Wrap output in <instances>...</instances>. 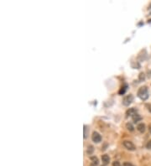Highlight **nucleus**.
<instances>
[{
	"label": "nucleus",
	"instance_id": "aec40b11",
	"mask_svg": "<svg viewBox=\"0 0 151 166\" xmlns=\"http://www.w3.org/2000/svg\"><path fill=\"white\" fill-rule=\"evenodd\" d=\"M149 8H150V9H151V4L150 5V7H149Z\"/></svg>",
	"mask_w": 151,
	"mask_h": 166
},
{
	"label": "nucleus",
	"instance_id": "f03ea898",
	"mask_svg": "<svg viewBox=\"0 0 151 166\" xmlns=\"http://www.w3.org/2000/svg\"><path fill=\"white\" fill-rule=\"evenodd\" d=\"M133 95L129 94V95H127V96H125V97H124V99H123V104H124V106L128 107L133 102Z\"/></svg>",
	"mask_w": 151,
	"mask_h": 166
},
{
	"label": "nucleus",
	"instance_id": "9d476101",
	"mask_svg": "<svg viewBox=\"0 0 151 166\" xmlns=\"http://www.w3.org/2000/svg\"><path fill=\"white\" fill-rule=\"evenodd\" d=\"M91 160L92 162V165H98V159H97V158H96V157H92L91 158Z\"/></svg>",
	"mask_w": 151,
	"mask_h": 166
},
{
	"label": "nucleus",
	"instance_id": "20e7f679",
	"mask_svg": "<svg viewBox=\"0 0 151 166\" xmlns=\"http://www.w3.org/2000/svg\"><path fill=\"white\" fill-rule=\"evenodd\" d=\"M92 140L94 143H100L102 141V136L97 132H93L92 135Z\"/></svg>",
	"mask_w": 151,
	"mask_h": 166
},
{
	"label": "nucleus",
	"instance_id": "6e6552de",
	"mask_svg": "<svg viewBox=\"0 0 151 166\" xmlns=\"http://www.w3.org/2000/svg\"><path fill=\"white\" fill-rule=\"evenodd\" d=\"M132 118H133V123H138V121H140V120L142 119V118H141L140 116L138 115V113H137V114H135L134 116H133V117H132Z\"/></svg>",
	"mask_w": 151,
	"mask_h": 166
},
{
	"label": "nucleus",
	"instance_id": "1a4fd4ad",
	"mask_svg": "<svg viewBox=\"0 0 151 166\" xmlns=\"http://www.w3.org/2000/svg\"><path fill=\"white\" fill-rule=\"evenodd\" d=\"M127 87H128V86H127V85H125V86H124V87H122L121 90L119 91V94H120V95H123V94H124L125 92H126V90H127Z\"/></svg>",
	"mask_w": 151,
	"mask_h": 166
},
{
	"label": "nucleus",
	"instance_id": "6ab92c4d",
	"mask_svg": "<svg viewBox=\"0 0 151 166\" xmlns=\"http://www.w3.org/2000/svg\"><path fill=\"white\" fill-rule=\"evenodd\" d=\"M90 166H96V165H92H92H91Z\"/></svg>",
	"mask_w": 151,
	"mask_h": 166
},
{
	"label": "nucleus",
	"instance_id": "0eeeda50",
	"mask_svg": "<svg viewBox=\"0 0 151 166\" xmlns=\"http://www.w3.org/2000/svg\"><path fill=\"white\" fill-rule=\"evenodd\" d=\"M102 163H103L104 165H108V164H109L110 162L109 156H108V154H103V155L102 156Z\"/></svg>",
	"mask_w": 151,
	"mask_h": 166
},
{
	"label": "nucleus",
	"instance_id": "423d86ee",
	"mask_svg": "<svg viewBox=\"0 0 151 166\" xmlns=\"http://www.w3.org/2000/svg\"><path fill=\"white\" fill-rule=\"evenodd\" d=\"M145 124L144 123H138L137 125V130L139 132V133H144L145 132Z\"/></svg>",
	"mask_w": 151,
	"mask_h": 166
},
{
	"label": "nucleus",
	"instance_id": "f257e3e1",
	"mask_svg": "<svg viewBox=\"0 0 151 166\" xmlns=\"http://www.w3.org/2000/svg\"><path fill=\"white\" fill-rule=\"evenodd\" d=\"M138 97H139L143 101H145L149 98V92H148V88L145 86L141 87L138 91Z\"/></svg>",
	"mask_w": 151,
	"mask_h": 166
},
{
	"label": "nucleus",
	"instance_id": "7ed1b4c3",
	"mask_svg": "<svg viewBox=\"0 0 151 166\" xmlns=\"http://www.w3.org/2000/svg\"><path fill=\"white\" fill-rule=\"evenodd\" d=\"M123 144H124V146L128 150H130V151H134L135 149H136V147H135V145L133 144L131 141H128V140H125L123 142Z\"/></svg>",
	"mask_w": 151,
	"mask_h": 166
},
{
	"label": "nucleus",
	"instance_id": "9b49d317",
	"mask_svg": "<svg viewBox=\"0 0 151 166\" xmlns=\"http://www.w3.org/2000/svg\"><path fill=\"white\" fill-rule=\"evenodd\" d=\"M126 128H127L129 131H133V129H134V128H133V126L132 125V123H128L126 124Z\"/></svg>",
	"mask_w": 151,
	"mask_h": 166
},
{
	"label": "nucleus",
	"instance_id": "ddd939ff",
	"mask_svg": "<svg viewBox=\"0 0 151 166\" xmlns=\"http://www.w3.org/2000/svg\"><path fill=\"white\" fill-rule=\"evenodd\" d=\"M92 152H93V147H92V146H89V147H88V149H87V154H91Z\"/></svg>",
	"mask_w": 151,
	"mask_h": 166
},
{
	"label": "nucleus",
	"instance_id": "4468645a",
	"mask_svg": "<svg viewBox=\"0 0 151 166\" xmlns=\"http://www.w3.org/2000/svg\"><path fill=\"white\" fill-rule=\"evenodd\" d=\"M144 79H145V76H144V73L139 74V80H140V81H144Z\"/></svg>",
	"mask_w": 151,
	"mask_h": 166
},
{
	"label": "nucleus",
	"instance_id": "f8f14e48",
	"mask_svg": "<svg viewBox=\"0 0 151 166\" xmlns=\"http://www.w3.org/2000/svg\"><path fill=\"white\" fill-rule=\"evenodd\" d=\"M87 125H84V129H83V131H84V138H87Z\"/></svg>",
	"mask_w": 151,
	"mask_h": 166
},
{
	"label": "nucleus",
	"instance_id": "412c9836",
	"mask_svg": "<svg viewBox=\"0 0 151 166\" xmlns=\"http://www.w3.org/2000/svg\"><path fill=\"white\" fill-rule=\"evenodd\" d=\"M150 131H151V129H150Z\"/></svg>",
	"mask_w": 151,
	"mask_h": 166
},
{
	"label": "nucleus",
	"instance_id": "39448f33",
	"mask_svg": "<svg viewBox=\"0 0 151 166\" xmlns=\"http://www.w3.org/2000/svg\"><path fill=\"white\" fill-rule=\"evenodd\" d=\"M135 114H137V110L135 108H129L127 112H126V117L128 118V117H133Z\"/></svg>",
	"mask_w": 151,
	"mask_h": 166
},
{
	"label": "nucleus",
	"instance_id": "a211bd4d",
	"mask_svg": "<svg viewBox=\"0 0 151 166\" xmlns=\"http://www.w3.org/2000/svg\"><path fill=\"white\" fill-rule=\"evenodd\" d=\"M124 166H134L133 164H131V163H129V162H125L124 163Z\"/></svg>",
	"mask_w": 151,
	"mask_h": 166
},
{
	"label": "nucleus",
	"instance_id": "f3484780",
	"mask_svg": "<svg viewBox=\"0 0 151 166\" xmlns=\"http://www.w3.org/2000/svg\"><path fill=\"white\" fill-rule=\"evenodd\" d=\"M146 107H147V109H148V111L150 112L151 113V103H148V104H146Z\"/></svg>",
	"mask_w": 151,
	"mask_h": 166
},
{
	"label": "nucleus",
	"instance_id": "dca6fc26",
	"mask_svg": "<svg viewBox=\"0 0 151 166\" xmlns=\"http://www.w3.org/2000/svg\"><path fill=\"white\" fill-rule=\"evenodd\" d=\"M146 148H149V149H151V139L148 142V143H147Z\"/></svg>",
	"mask_w": 151,
	"mask_h": 166
},
{
	"label": "nucleus",
	"instance_id": "2eb2a0df",
	"mask_svg": "<svg viewBox=\"0 0 151 166\" xmlns=\"http://www.w3.org/2000/svg\"><path fill=\"white\" fill-rule=\"evenodd\" d=\"M113 166H122L119 161H114L113 163Z\"/></svg>",
	"mask_w": 151,
	"mask_h": 166
}]
</instances>
